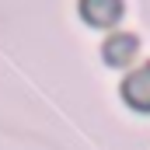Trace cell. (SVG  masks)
Listing matches in <instances>:
<instances>
[{
	"label": "cell",
	"mask_w": 150,
	"mask_h": 150,
	"mask_svg": "<svg viewBox=\"0 0 150 150\" xmlns=\"http://www.w3.org/2000/svg\"><path fill=\"white\" fill-rule=\"evenodd\" d=\"M122 98L136 112H150V63H143L140 70H133L122 80Z\"/></svg>",
	"instance_id": "cell-1"
},
{
	"label": "cell",
	"mask_w": 150,
	"mask_h": 150,
	"mask_svg": "<svg viewBox=\"0 0 150 150\" xmlns=\"http://www.w3.org/2000/svg\"><path fill=\"white\" fill-rule=\"evenodd\" d=\"M80 14L94 28H108L122 18V0H80Z\"/></svg>",
	"instance_id": "cell-2"
},
{
	"label": "cell",
	"mask_w": 150,
	"mask_h": 150,
	"mask_svg": "<svg viewBox=\"0 0 150 150\" xmlns=\"http://www.w3.org/2000/svg\"><path fill=\"white\" fill-rule=\"evenodd\" d=\"M136 49H140V42H136V35H126V32H119V35H112L108 42H105V59L112 63V67H126L133 56H136Z\"/></svg>",
	"instance_id": "cell-3"
}]
</instances>
